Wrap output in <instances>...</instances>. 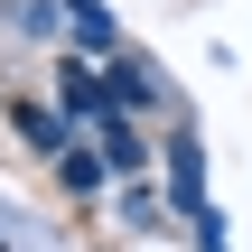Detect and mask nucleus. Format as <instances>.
<instances>
[{
    "instance_id": "20e7f679",
    "label": "nucleus",
    "mask_w": 252,
    "mask_h": 252,
    "mask_svg": "<svg viewBox=\"0 0 252 252\" xmlns=\"http://www.w3.org/2000/svg\"><path fill=\"white\" fill-rule=\"evenodd\" d=\"M103 122H112V112H103ZM103 159H112V168H131V159H140V140H131V131L112 122V131H103Z\"/></svg>"
},
{
    "instance_id": "7ed1b4c3",
    "label": "nucleus",
    "mask_w": 252,
    "mask_h": 252,
    "mask_svg": "<svg viewBox=\"0 0 252 252\" xmlns=\"http://www.w3.org/2000/svg\"><path fill=\"white\" fill-rule=\"evenodd\" d=\"M94 103H103V84H94L84 65H65V112H94Z\"/></svg>"
},
{
    "instance_id": "f03ea898",
    "label": "nucleus",
    "mask_w": 252,
    "mask_h": 252,
    "mask_svg": "<svg viewBox=\"0 0 252 252\" xmlns=\"http://www.w3.org/2000/svg\"><path fill=\"white\" fill-rule=\"evenodd\" d=\"M65 19H75V37H94V47H112V19H103V9H94V0H75V9H65Z\"/></svg>"
},
{
    "instance_id": "f257e3e1",
    "label": "nucleus",
    "mask_w": 252,
    "mask_h": 252,
    "mask_svg": "<svg viewBox=\"0 0 252 252\" xmlns=\"http://www.w3.org/2000/svg\"><path fill=\"white\" fill-rule=\"evenodd\" d=\"M9 122H19V140H28V150H65V122H56V112H37V103H19Z\"/></svg>"
}]
</instances>
